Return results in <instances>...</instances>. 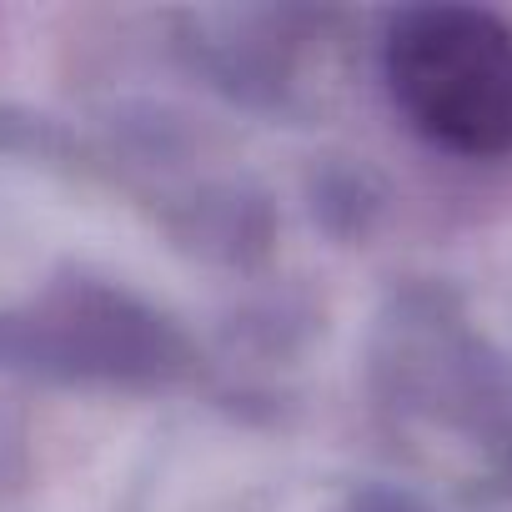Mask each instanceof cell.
I'll use <instances>...</instances> for the list:
<instances>
[{
	"label": "cell",
	"instance_id": "6da1fadb",
	"mask_svg": "<svg viewBox=\"0 0 512 512\" xmlns=\"http://www.w3.org/2000/svg\"><path fill=\"white\" fill-rule=\"evenodd\" d=\"M387 86L447 151H512V26L477 6H417L387 31Z\"/></svg>",
	"mask_w": 512,
	"mask_h": 512
}]
</instances>
